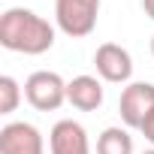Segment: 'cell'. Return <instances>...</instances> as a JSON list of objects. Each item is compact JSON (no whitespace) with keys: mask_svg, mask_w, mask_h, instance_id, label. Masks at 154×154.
I'll list each match as a JSON object with an SVG mask.
<instances>
[{"mask_svg":"<svg viewBox=\"0 0 154 154\" xmlns=\"http://www.w3.org/2000/svg\"><path fill=\"white\" fill-rule=\"evenodd\" d=\"M24 100L36 112H57L66 103V82L51 69H36L24 79Z\"/></svg>","mask_w":154,"mask_h":154,"instance_id":"3","label":"cell"},{"mask_svg":"<svg viewBox=\"0 0 154 154\" xmlns=\"http://www.w3.org/2000/svg\"><path fill=\"white\" fill-rule=\"evenodd\" d=\"M48 151L51 154H91L88 130L72 118L57 121L48 133Z\"/></svg>","mask_w":154,"mask_h":154,"instance_id":"7","label":"cell"},{"mask_svg":"<svg viewBox=\"0 0 154 154\" xmlns=\"http://www.w3.org/2000/svg\"><path fill=\"white\" fill-rule=\"evenodd\" d=\"M0 154H45L42 133L30 121H9L0 130Z\"/></svg>","mask_w":154,"mask_h":154,"instance_id":"6","label":"cell"},{"mask_svg":"<svg viewBox=\"0 0 154 154\" xmlns=\"http://www.w3.org/2000/svg\"><path fill=\"white\" fill-rule=\"evenodd\" d=\"M97 154H133V136L127 127H106L97 139Z\"/></svg>","mask_w":154,"mask_h":154,"instance_id":"9","label":"cell"},{"mask_svg":"<svg viewBox=\"0 0 154 154\" xmlns=\"http://www.w3.org/2000/svg\"><path fill=\"white\" fill-rule=\"evenodd\" d=\"M94 66H97V75L103 82H112V85H130V75H133V57L124 45L118 42H103L94 54Z\"/></svg>","mask_w":154,"mask_h":154,"instance_id":"5","label":"cell"},{"mask_svg":"<svg viewBox=\"0 0 154 154\" xmlns=\"http://www.w3.org/2000/svg\"><path fill=\"white\" fill-rule=\"evenodd\" d=\"M0 45L15 54H45L54 45V27L33 9L12 6L0 15Z\"/></svg>","mask_w":154,"mask_h":154,"instance_id":"1","label":"cell"},{"mask_svg":"<svg viewBox=\"0 0 154 154\" xmlns=\"http://www.w3.org/2000/svg\"><path fill=\"white\" fill-rule=\"evenodd\" d=\"M139 133H142V136H145V142H148V145L154 148V112H151V115H148V118L142 121V127H139Z\"/></svg>","mask_w":154,"mask_h":154,"instance_id":"11","label":"cell"},{"mask_svg":"<svg viewBox=\"0 0 154 154\" xmlns=\"http://www.w3.org/2000/svg\"><path fill=\"white\" fill-rule=\"evenodd\" d=\"M100 18V0H54V24L60 33L82 39L94 33Z\"/></svg>","mask_w":154,"mask_h":154,"instance_id":"2","label":"cell"},{"mask_svg":"<svg viewBox=\"0 0 154 154\" xmlns=\"http://www.w3.org/2000/svg\"><path fill=\"white\" fill-rule=\"evenodd\" d=\"M118 112H121V121L127 130H139L142 121L154 112V85L151 82H130L121 91Z\"/></svg>","mask_w":154,"mask_h":154,"instance_id":"4","label":"cell"},{"mask_svg":"<svg viewBox=\"0 0 154 154\" xmlns=\"http://www.w3.org/2000/svg\"><path fill=\"white\" fill-rule=\"evenodd\" d=\"M151 54H154V36H151Z\"/></svg>","mask_w":154,"mask_h":154,"instance_id":"13","label":"cell"},{"mask_svg":"<svg viewBox=\"0 0 154 154\" xmlns=\"http://www.w3.org/2000/svg\"><path fill=\"white\" fill-rule=\"evenodd\" d=\"M21 103V85L12 75H0V115H12Z\"/></svg>","mask_w":154,"mask_h":154,"instance_id":"10","label":"cell"},{"mask_svg":"<svg viewBox=\"0 0 154 154\" xmlns=\"http://www.w3.org/2000/svg\"><path fill=\"white\" fill-rule=\"evenodd\" d=\"M142 9H145V15L154 21V0H142Z\"/></svg>","mask_w":154,"mask_h":154,"instance_id":"12","label":"cell"},{"mask_svg":"<svg viewBox=\"0 0 154 154\" xmlns=\"http://www.w3.org/2000/svg\"><path fill=\"white\" fill-rule=\"evenodd\" d=\"M142 154H154V148H148V151H142Z\"/></svg>","mask_w":154,"mask_h":154,"instance_id":"14","label":"cell"},{"mask_svg":"<svg viewBox=\"0 0 154 154\" xmlns=\"http://www.w3.org/2000/svg\"><path fill=\"white\" fill-rule=\"evenodd\" d=\"M66 103L79 112H97L103 106V82L97 75H75L66 82Z\"/></svg>","mask_w":154,"mask_h":154,"instance_id":"8","label":"cell"}]
</instances>
